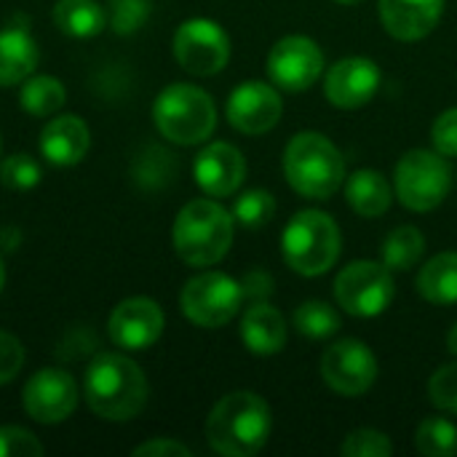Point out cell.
<instances>
[{"instance_id":"obj_32","label":"cell","mask_w":457,"mask_h":457,"mask_svg":"<svg viewBox=\"0 0 457 457\" xmlns=\"http://www.w3.org/2000/svg\"><path fill=\"white\" fill-rule=\"evenodd\" d=\"M340 453H343V457H388L394 453V442L383 431L359 428V431L345 436Z\"/></svg>"},{"instance_id":"obj_16","label":"cell","mask_w":457,"mask_h":457,"mask_svg":"<svg viewBox=\"0 0 457 457\" xmlns=\"http://www.w3.org/2000/svg\"><path fill=\"white\" fill-rule=\"evenodd\" d=\"M380 88V67L367 56H348L329 67L324 96L340 110H356L372 102Z\"/></svg>"},{"instance_id":"obj_6","label":"cell","mask_w":457,"mask_h":457,"mask_svg":"<svg viewBox=\"0 0 457 457\" xmlns=\"http://www.w3.org/2000/svg\"><path fill=\"white\" fill-rule=\"evenodd\" d=\"M153 120L169 142L201 145L217 126V107L204 88L193 83H171L158 94Z\"/></svg>"},{"instance_id":"obj_3","label":"cell","mask_w":457,"mask_h":457,"mask_svg":"<svg viewBox=\"0 0 457 457\" xmlns=\"http://www.w3.org/2000/svg\"><path fill=\"white\" fill-rule=\"evenodd\" d=\"M233 225V214L212 198H195L185 204L171 230V241L179 260L190 268L217 265L230 252Z\"/></svg>"},{"instance_id":"obj_9","label":"cell","mask_w":457,"mask_h":457,"mask_svg":"<svg viewBox=\"0 0 457 457\" xmlns=\"http://www.w3.org/2000/svg\"><path fill=\"white\" fill-rule=\"evenodd\" d=\"M396 295L391 268L386 262L353 260L335 278V300L337 305L359 319L380 316Z\"/></svg>"},{"instance_id":"obj_7","label":"cell","mask_w":457,"mask_h":457,"mask_svg":"<svg viewBox=\"0 0 457 457\" xmlns=\"http://www.w3.org/2000/svg\"><path fill=\"white\" fill-rule=\"evenodd\" d=\"M396 198L418 214L434 212L453 187V169L439 150H410L399 158L394 174Z\"/></svg>"},{"instance_id":"obj_37","label":"cell","mask_w":457,"mask_h":457,"mask_svg":"<svg viewBox=\"0 0 457 457\" xmlns=\"http://www.w3.org/2000/svg\"><path fill=\"white\" fill-rule=\"evenodd\" d=\"M431 142L434 147L447 155V158H457V107L445 110L434 126H431Z\"/></svg>"},{"instance_id":"obj_1","label":"cell","mask_w":457,"mask_h":457,"mask_svg":"<svg viewBox=\"0 0 457 457\" xmlns=\"http://www.w3.org/2000/svg\"><path fill=\"white\" fill-rule=\"evenodd\" d=\"M150 396V386L137 361L123 353H99L83 378V399L96 418L126 423L134 420Z\"/></svg>"},{"instance_id":"obj_38","label":"cell","mask_w":457,"mask_h":457,"mask_svg":"<svg viewBox=\"0 0 457 457\" xmlns=\"http://www.w3.org/2000/svg\"><path fill=\"white\" fill-rule=\"evenodd\" d=\"M137 457H190V447L174 442V439H150L134 450Z\"/></svg>"},{"instance_id":"obj_20","label":"cell","mask_w":457,"mask_h":457,"mask_svg":"<svg viewBox=\"0 0 457 457\" xmlns=\"http://www.w3.org/2000/svg\"><path fill=\"white\" fill-rule=\"evenodd\" d=\"M241 340L254 356H276L287 345V321L270 303L260 300L241 319Z\"/></svg>"},{"instance_id":"obj_36","label":"cell","mask_w":457,"mask_h":457,"mask_svg":"<svg viewBox=\"0 0 457 457\" xmlns=\"http://www.w3.org/2000/svg\"><path fill=\"white\" fill-rule=\"evenodd\" d=\"M24 367V345L11 332H0V386L11 383Z\"/></svg>"},{"instance_id":"obj_12","label":"cell","mask_w":457,"mask_h":457,"mask_svg":"<svg viewBox=\"0 0 457 457\" xmlns=\"http://www.w3.org/2000/svg\"><path fill=\"white\" fill-rule=\"evenodd\" d=\"M321 378L340 396H364L378 380V359L367 343L345 337L321 356Z\"/></svg>"},{"instance_id":"obj_2","label":"cell","mask_w":457,"mask_h":457,"mask_svg":"<svg viewBox=\"0 0 457 457\" xmlns=\"http://www.w3.org/2000/svg\"><path fill=\"white\" fill-rule=\"evenodd\" d=\"M273 415L268 402L254 391H233L222 396L206 418V442L217 455H257L270 436Z\"/></svg>"},{"instance_id":"obj_39","label":"cell","mask_w":457,"mask_h":457,"mask_svg":"<svg viewBox=\"0 0 457 457\" xmlns=\"http://www.w3.org/2000/svg\"><path fill=\"white\" fill-rule=\"evenodd\" d=\"M241 287H244V297H249V300H254V303L268 300V297L273 295V278H270V273H265V270H252V273H246L244 281H241Z\"/></svg>"},{"instance_id":"obj_34","label":"cell","mask_w":457,"mask_h":457,"mask_svg":"<svg viewBox=\"0 0 457 457\" xmlns=\"http://www.w3.org/2000/svg\"><path fill=\"white\" fill-rule=\"evenodd\" d=\"M43 445L40 439L19 426H3L0 428V457H40Z\"/></svg>"},{"instance_id":"obj_10","label":"cell","mask_w":457,"mask_h":457,"mask_svg":"<svg viewBox=\"0 0 457 457\" xmlns=\"http://www.w3.org/2000/svg\"><path fill=\"white\" fill-rule=\"evenodd\" d=\"M174 59L190 75H217L230 59V37L212 19H187L174 32Z\"/></svg>"},{"instance_id":"obj_23","label":"cell","mask_w":457,"mask_h":457,"mask_svg":"<svg viewBox=\"0 0 457 457\" xmlns=\"http://www.w3.org/2000/svg\"><path fill=\"white\" fill-rule=\"evenodd\" d=\"M418 292L434 305L457 303V252H442L431 257L418 273Z\"/></svg>"},{"instance_id":"obj_5","label":"cell","mask_w":457,"mask_h":457,"mask_svg":"<svg viewBox=\"0 0 457 457\" xmlns=\"http://www.w3.org/2000/svg\"><path fill=\"white\" fill-rule=\"evenodd\" d=\"M343 236L337 222L319 209L297 212L281 233V254L287 265L308 278L327 273L337 262Z\"/></svg>"},{"instance_id":"obj_29","label":"cell","mask_w":457,"mask_h":457,"mask_svg":"<svg viewBox=\"0 0 457 457\" xmlns=\"http://www.w3.org/2000/svg\"><path fill=\"white\" fill-rule=\"evenodd\" d=\"M230 214L241 228H249V230L265 228L276 217V198L268 190H246L236 198Z\"/></svg>"},{"instance_id":"obj_11","label":"cell","mask_w":457,"mask_h":457,"mask_svg":"<svg viewBox=\"0 0 457 457\" xmlns=\"http://www.w3.org/2000/svg\"><path fill=\"white\" fill-rule=\"evenodd\" d=\"M265 67L278 91L300 94L321 78L324 51L305 35H287L270 48Z\"/></svg>"},{"instance_id":"obj_27","label":"cell","mask_w":457,"mask_h":457,"mask_svg":"<svg viewBox=\"0 0 457 457\" xmlns=\"http://www.w3.org/2000/svg\"><path fill=\"white\" fill-rule=\"evenodd\" d=\"M292 321H295V329L311 340H327L335 332H340V327H343L340 313L324 300H308V303L297 305Z\"/></svg>"},{"instance_id":"obj_40","label":"cell","mask_w":457,"mask_h":457,"mask_svg":"<svg viewBox=\"0 0 457 457\" xmlns=\"http://www.w3.org/2000/svg\"><path fill=\"white\" fill-rule=\"evenodd\" d=\"M447 348H450V353H455L457 356V324L450 329V337H447Z\"/></svg>"},{"instance_id":"obj_41","label":"cell","mask_w":457,"mask_h":457,"mask_svg":"<svg viewBox=\"0 0 457 457\" xmlns=\"http://www.w3.org/2000/svg\"><path fill=\"white\" fill-rule=\"evenodd\" d=\"M3 284H5V265H3V254H0V292H3Z\"/></svg>"},{"instance_id":"obj_42","label":"cell","mask_w":457,"mask_h":457,"mask_svg":"<svg viewBox=\"0 0 457 457\" xmlns=\"http://www.w3.org/2000/svg\"><path fill=\"white\" fill-rule=\"evenodd\" d=\"M335 3H343V5H353V3H361V0H335Z\"/></svg>"},{"instance_id":"obj_30","label":"cell","mask_w":457,"mask_h":457,"mask_svg":"<svg viewBox=\"0 0 457 457\" xmlns=\"http://www.w3.org/2000/svg\"><path fill=\"white\" fill-rule=\"evenodd\" d=\"M174 155L161 150V147H147L137 161H134V179L147 187V190H155V187H163L166 182H171L174 177Z\"/></svg>"},{"instance_id":"obj_33","label":"cell","mask_w":457,"mask_h":457,"mask_svg":"<svg viewBox=\"0 0 457 457\" xmlns=\"http://www.w3.org/2000/svg\"><path fill=\"white\" fill-rule=\"evenodd\" d=\"M150 16V0H110V24L118 35H134Z\"/></svg>"},{"instance_id":"obj_25","label":"cell","mask_w":457,"mask_h":457,"mask_svg":"<svg viewBox=\"0 0 457 457\" xmlns=\"http://www.w3.org/2000/svg\"><path fill=\"white\" fill-rule=\"evenodd\" d=\"M426 254V238L415 225H402L394 233H388L383 244V262L394 270H412Z\"/></svg>"},{"instance_id":"obj_21","label":"cell","mask_w":457,"mask_h":457,"mask_svg":"<svg viewBox=\"0 0 457 457\" xmlns=\"http://www.w3.org/2000/svg\"><path fill=\"white\" fill-rule=\"evenodd\" d=\"M40 51L32 35L21 27L0 32V86H16L27 80L37 67Z\"/></svg>"},{"instance_id":"obj_28","label":"cell","mask_w":457,"mask_h":457,"mask_svg":"<svg viewBox=\"0 0 457 457\" xmlns=\"http://www.w3.org/2000/svg\"><path fill=\"white\" fill-rule=\"evenodd\" d=\"M415 447L426 457L457 455V428L447 418H426L415 431Z\"/></svg>"},{"instance_id":"obj_14","label":"cell","mask_w":457,"mask_h":457,"mask_svg":"<svg viewBox=\"0 0 457 457\" xmlns=\"http://www.w3.org/2000/svg\"><path fill=\"white\" fill-rule=\"evenodd\" d=\"M284 112V99L276 86H268L262 80H246L233 88L225 104L228 123L249 137H260L270 131Z\"/></svg>"},{"instance_id":"obj_13","label":"cell","mask_w":457,"mask_h":457,"mask_svg":"<svg viewBox=\"0 0 457 457\" xmlns=\"http://www.w3.org/2000/svg\"><path fill=\"white\" fill-rule=\"evenodd\" d=\"M78 399H80L78 383L72 380L70 372L56 370V367L35 372L27 380L24 394H21L27 415L43 426H56L67 420L75 412Z\"/></svg>"},{"instance_id":"obj_35","label":"cell","mask_w":457,"mask_h":457,"mask_svg":"<svg viewBox=\"0 0 457 457\" xmlns=\"http://www.w3.org/2000/svg\"><path fill=\"white\" fill-rule=\"evenodd\" d=\"M428 399L442 410L457 415V364H447L428 380Z\"/></svg>"},{"instance_id":"obj_8","label":"cell","mask_w":457,"mask_h":457,"mask_svg":"<svg viewBox=\"0 0 457 457\" xmlns=\"http://www.w3.org/2000/svg\"><path fill=\"white\" fill-rule=\"evenodd\" d=\"M244 303V287L228 273L206 270L190 278L179 295V308L187 321L204 329H217L233 321Z\"/></svg>"},{"instance_id":"obj_26","label":"cell","mask_w":457,"mask_h":457,"mask_svg":"<svg viewBox=\"0 0 457 457\" xmlns=\"http://www.w3.org/2000/svg\"><path fill=\"white\" fill-rule=\"evenodd\" d=\"M67 99V91L62 86V80L51 78V75H32L27 78L21 94H19V102L21 107L35 115V118H46V115H54L62 110Z\"/></svg>"},{"instance_id":"obj_24","label":"cell","mask_w":457,"mask_h":457,"mask_svg":"<svg viewBox=\"0 0 457 457\" xmlns=\"http://www.w3.org/2000/svg\"><path fill=\"white\" fill-rule=\"evenodd\" d=\"M107 13L96 0H59L54 5V24L70 37H94L104 29Z\"/></svg>"},{"instance_id":"obj_18","label":"cell","mask_w":457,"mask_h":457,"mask_svg":"<svg viewBox=\"0 0 457 457\" xmlns=\"http://www.w3.org/2000/svg\"><path fill=\"white\" fill-rule=\"evenodd\" d=\"M445 13V0H380V21L396 40L412 43L431 35Z\"/></svg>"},{"instance_id":"obj_4","label":"cell","mask_w":457,"mask_h":457,"mask_svg":"<svg viewBox=\"0 0 457 457\" xmlns=\"http://www.w3.org/2000/svg\"><path fill=\"white\" fill-rule=\"evenodd\" d=\"M284 174L295 193L324 201L345 182V158L329 137L319 131H300L284 150Z\"/></svg>"},{"instance_id":"obj_19","label":"cell","mask_w":457,"mask_h":457,"mask_svg":"<svg viewBox=\"0 0 457 457\" xmlns=\"http://www.w3.org/2000/svg\"><path fill=\"white\" fill-rule=\"evenodd\" d=\"M40 153L54 166H75L86 158L91 134L83 118L78 115H56L40 131Z\"/></svg>"},{"instance_id":"obj_17","label":"cell","mask_w":457,"mask_h":457,"mask_svg":"<svg viewBox=\"0 0 457 457\" xmlns=\"http://www.w3.org/2000/svg\"><path fill=\"white\" fill-rule=\"evenodd\" d=\"M193 177L209 198H228L244 185L246 161L238 147L228 142H212L195 155Z\"/></svg>"},{"instance_id":"obj_22","label":"cell","mask_w":457,"mask_h":457,"mask_svg":"<svg viewBox=\"0 0 457 457\" xmlns=\"http://www.w3.org/2000/svg\"><path fill=\"white\" fill-rule=\"evenodd\" d=\"M345 201L361 217H383L391 209L394 187L386 174L375 169H359L345 177Z\"/></svg>"},{"instance_id":"obj_15","label":"cell","mask_w":457,"mask_h":457,"mask_svg":"<svg viewBox=\"0 0 457 457\" xmlns=\"http://www.w3.org/2000/svg\"><path fill=\"white\" fill-rule=\"evenodd\" d=\"M163 311L150 297H129L123 300L107 324L110 340L123 351H145L158 343L163 335Z\"/></svg>"},{"instance_id":"obj_31","label":"cell","mask_w":457,"mask_h":457,"mask_svg":"<svg viewBox=\"0 0 457 457\" xmlns=\"http://www.w3.org/2000/svg\"><path fill=\"white\" fill-rule=\"evenodd\" d=\"M40 177H43V171H40L37 161L27 153L8 155L0 163V182L11 190H29L40 182Z\"/></svg>"}]
</instances>
